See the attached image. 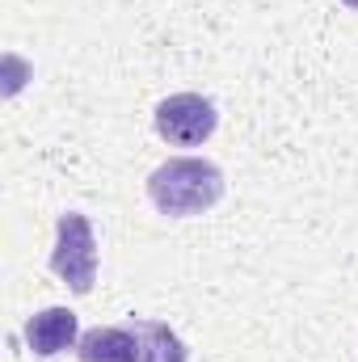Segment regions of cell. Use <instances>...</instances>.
Returning a JSON list of instances; mask_svg holds the SVG:
<instances>
[{
  "label": "cell",
  "instance_id": "6da1fadb",
  "mask_svg": "<svg viewBox=\"0 0 358 362\" xmlns=\"http://www.w3.org/2000/svg\"><path fill=\"white\" fill-rule=\"evenodd\" d=\"M148 198L161 215L169 219H190L211 211L224 198V169L202 160V156H173L152 169L148 177Z\"/></svg>",
  "mask_w": 358,
  "mask_h": 362
},
{
  "label": "cell",
  "instance_id": "7a4b0ae2",
  "mask_svg": "<svg viewBox=\"0 0 358 362\" xmlns=\"http://www.w3.org/2000/svg\"><path fill=\"white\" fill-rule=\"evenodd\" d=\"M51 270L72 295H89L93 291V282H97V236H93L89 215H81V211L59 215Z\"/></svg>",
  "mask_w": 358,
  "mask_h": 362
},
{
  "label": "cell",
  "instance_id": "3957f363",
  "mask_svg": "<svg viewBox=\"0 0 358 362\" xmlns=\"http://www.w3.org/2000/svg\"><path fill=\"white\" fill-rule=\"evenodd\" d=\"M152 122H156V135H161L165 144H173V148H198L202 139L215 135L219 110H215V101L202 97V93H173V97H165V101L156 105Z\"/></svg>",
  "mask_w": 358,
  "mask_h": 362
},
{
  "label": "cell",
  "instance_id": "277c9868",
  "mask_svg": "<svg viewBox=\"0 0 358 362\" xmlns=\"http://www.w3.org/2000/svg\"><path fill=\"white\" fill-rule=\"evenodd\" d=\"M81 341V320L72 308H42L25 320V346L38 358H55L64 350H76Z\"/></svg>",
  "mask_w": 358,
  "mask_h": 362
},
{
  "label": "cell",
  "instance_id": "5b68a950",
  "mask_svg": "<svg viewBox=\"0 0 358 362\" xmlns=\"http://www.w3.org/2000/svg\"><path fill=\"white\" fill-rule=\"evenodd\" d=\"M76 358L81 362H139L135 320H122V325H97V329H89V333H81V341H76Z\"/></svg>",
  "mask_w": 358,
  "mask_h": 362
},
{
  "label": "cell",
  "instance_id": "8992f818",
  "mask_svg": "<svg viewBox=\"0 0 358 362\" xmlns=\"http://www.w3.org/2000/svg\"><path fill=\"white\" fill-rule=\"evenodd\" d=\"M135 337H139V362H190V346L165 320H135Z\"/></svg>",
  "mask_w": 358,
  "mask_h": 362
},
{
  "label": "cell",
  "instance_id": "52a82bcc",
  "mask_svg": "<svg viewBox=\"0 0 358 362\" xmlns=\"http://www.w3.org/2000/svg\"><path fill=\"white\" fill-rule=\"evenodd\" d=\"M342 4H350V8H354V13H358V0H342Z\"/></svg>",
  "mask_w": 358,
  "mask_h": 362
}]
</instances>
